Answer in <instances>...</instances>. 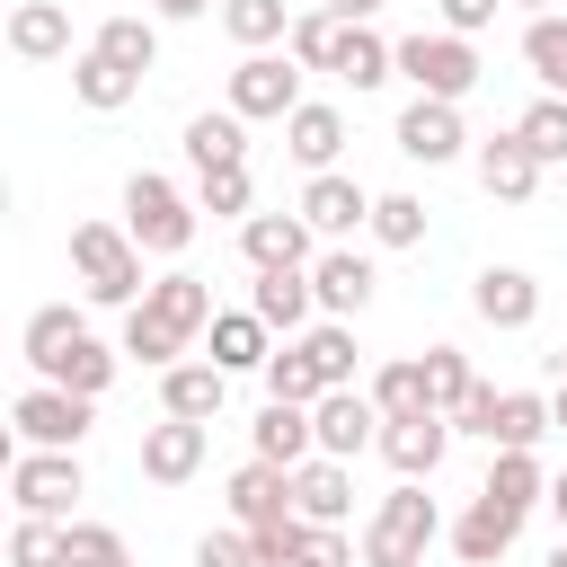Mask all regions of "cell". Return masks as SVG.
I'll return each mask as SVG.
<instances>
[{
    "label": "cell",
    "mask_w": 567,
    "mask_h": 567,
    "mask_svg": "<svg viewBox=\"0 0 567 567\" xmlns=\"http://www.w3.org/2000/svg\"><path fill=\"white\" fill-rule=\"evenodd\" d=\"M213 328V284L204 275H151V292L124 310V354L133 363H151V372H168V363H186V346Z\"/></svg>",
    "instance_id": "6da1fadb"
},
{
    "label": "cell",
    "mask_w": 567,
    "mask_h": 567,
    "mask_svg": "<svg viewBox=\"0 0 567 567\" xmlns=\"http://www.w3.org/2000/svg\"><path fill=\"white\" fill-rule=\"evenodd\" d=\"M142 257H151V248H142L124 221H80V230H71V275H80V292H89L97 310H133V301L151 292Z\"/></svg>",
    "instance_id": "7a4b0ae2"
},
{
    "label": "cell",
    "mask_w": 567,
    "mask_h": 567,
    "mask_svg": "<svg viewBox=\"0 0 567 567\" xmlns=\"http://www.w3.org/2000/svg\"><path fill=\"white\" fill-rule=\"evenodd\" d=\"M434 540H443V514H434L425 478H399L363 523V567H425Z\"/></svg>",
    "instance_id": "3957f363"
},
{
    "label": "cell",
    "mask_w": 567,
    "mask_h": 567,
    "mask_svg": "<svg viewBox=\"0 0 567 567\" xmlns=\"http://www.w3.org/2000/svg\"><path fill=\"white\" fill-rule=\"evenodd\" d=\"M195 195H177L159 168H133L124 177V230L151 248V257H186V239H195Z\"/></svg>",
    "instance_id": "277c9868"
},
{
    "label": "cell",
    "mask_w": 567,
    "mask_h": 567,
    "mask_svg": "<svg viewBox=\"0 0 567 567\" xmlns=\"http://www.w3.org/2000/svg\"><path fill=\"white\" fill-rule=\"evenodd\" d=\"M399 80H408L416 97H452V106H461V97L478 89V44L452 35V27H434V35L416 27V35H399Z\"/></svg>",
    "instance_id": "5b68a950"
},
{
    "label": "cell",
    "mask_w": 567,
    "mask_h": 567,
    "mask_svg": "<svg viewBox=\"0 0 567 567\" xmlns=\"http://www.w3.org/2000/svg\"><path fill=\"white\" fill-rule=\"evenodd\" d=\"M9 425H18V443H35V452H80L89 425H97V399H80V390H62V381H35V390H18Z\"/></svg>",
    "instance_id": "8992f818"
},
{
    "label": "cell",
    "mask_w": 567,
    "mask_h": 567,
    "mask_svg": "<svg viewBox=\"0 0 567 567\" xmlns=\"http://www.w3.org/2000/svg\"><path fill=\"white\" fill-rule=\"evenodd\" d=\"M9 496H18V514L71 523V505L89 496V470H80V452H35V443H18V452H9Z\"/></svg>",
    "instance_id": "52a82bcc"
},
{
    "label": "cell",
    "mask_w": 567,
    "mask_h": 567,
    "mask_svg": "<svg viewBox=\"0 0 567 567\" xmlns=\"http://www.w3.org/2000/svg\"><path fill=\"white\" fill-rule=\"evenodd\" d=\"M221 106H239L248 124H284V115L301 106V62H292V53H239Z\"/></svg>",
    "instance_id": "ba28073f"
},
{
    "label": "cell",
    "mask_w": 567,
    "mask_h": 567,
    "mask_svg": "<svg viewBox=\"0 0 567 567\" xmlns=\"http://www.w3.org/2000/svg\"><path fill=\"white\" fill-rule=\"evenodd\" d=\"M319 239H354V230H372V195H363V177H346V168H319L310 186H301V204H292Z\"/></svg>",
    "instance_id": "9c48e42d"
},
{
    "label": "cell",
    "mask_w": 567,
    "mask_h": 567,
    "mask_svg": "<svg viewBox=\"0 0 567 567\" xmlns=\"http://www.w3.org/2000/svg\"><path fill=\"white\" fill-rule=\"evenodd\" d=\"M399 478H434L443 470V452H452V416L443 408H425V416H381V443H372Z\"/></svg>",
    "instance_id": "30bf717a"
},
{
    "label": "cell",
    "mask_w": 567,
    "mask_h": 567,
    "mask_svg": "<svg viewBox=\"0 0 567 567\" xmlns=\"http://www.w3.org/2000/svg\"><path fill=\"white\" fill-rule=\"evenodd\" d=\"M204 443H213V425L159 408V425H142V478H151V487H186V478L204 470Z\"/></svg>",
    "instance_id": "8fae6325"
},
{
    "label": "cell",
    "mask_w": 567,
    "mask_h": 567,
    "mask_svg": "<svg viewBox=\"0 0 567 567\" xmlns=\"http://www.w3.org/2000/svg\"><path fill=\"white\" fill-rule=\"evenodd\" d=\"M372 284H381V275H372V257H363V248H346V239H328V248L310 257V292H319V310H328V319H354V310L372 301Z\"/></svg>",
    "instance_id": "7c38bea8"
},
{
    "label": "cell",
    "mask_w": 567,
    "mask_h": 567,
    "mask_svg": "<svg viewBox=\"0 0 567 567\" xmlns=\"http://www.w3.org/2000/svg\"><path fill=\"white\" fill-rule=\"evenodd\" d=\"M461 142H470V133H461V106H452V97H408V106H399V151H408V159L443 168V159H461Z\"/></svg>",
    "instance_id": "4fadbf2b"
},
{
    "label": "cell",
    "mask_w": 567,
    "mask_h": 567,
    "mask_svg": "<svg viewBox=\"0 0 567 567\" xmlns=\"http://www.w3.org/2000/svg\"><path fill=\"white\" fill-rule=\"evenodd\" d=\"M248 310H257L275 337H301V328H310V310H319V292H310V266H257V284H248Z\"/></svg>",
    "instance_id": "5bb4252c"
},
{
    "label": "cell",
    "mask_w": 567,
    "mask_h": 567,
    "mask_svg": "<svg viewBox=\"0 0 567 567\" xmlns=\"http://www.w3.org/2000/svg\"><path fill=\"white\" fill-rule=\"evenodd\" d=\"M310 425H319V452H328V461H354L363 443H381V408H372V390H328V399L310 408Z\"/></svg>",
    "instance_id": "9a60e30c"
},
{
    "label": "cell",
    "mask_w": 567,
    "mask_h": 567,
    "mask_svg": "<svg viewBox=\"0 0 567 567\" xmlns=\"http://www.w3.org/2000/svg\"><path fill=\"white\" fill-rule=\"evenodd\" d=\"M230 514H239V532H257V523H284V514H301V505H292V470H284V461H257V452H248V461L230 470Z\"/></svg>",
    "instance_id": "2e32d148"
},
{
    "label": "cell",
    "mask_w": 567,
    "mask_h": 567,
    "mask_svg": "<svg viewBox=\"0 0 567 567\" xmlns=\"http://www.w3.org/2000/svg\"><path fill=\"white\" fill-rule=\"evenodd\" d=\"M239 257L248 266H310L319 257V230L301 213H248L239 221Z\"/></svg>",
    "instance_id": "e0dca14e"
},
{
    "label": "cell",
    "mask_w": 567,
    "mask_h": 567,
    "mask_svg": "<svg viewBox=\"0 0 567 567\" xmlns=\"http://www.w3.org/2000/svg\"><path fill=\"white\" fill-rule=\"evenodd\" d=\"M470 310H478L487 328H532V319H540V275H523V266H478Z\"/></svg>",
    "instance_id": "ac0fdd59"
},
{
    "label": "cell",
    "mask_w": 567,
    "mask_h": 567,
    "mask_svg": "<svg viewBox=\"0 0 567 567\" xmlns=\"http://www.w3.org/2000/svg\"><path fill=\"white\" fill-rule=\"evenodd\" d=\"M292 505H301L310 523H346V514H354V461L310 452V461L292 470Z\"/></svg>",
    "instance_id": "d6986e66"
},
{
    "label": "cell",
    "mask_w": 567,
    "mask_h": 567,
    "mask_svg": "<svg viewBox=\"0 0 567 567\" xmlns=\"http://www.w3.org/2000/svg\"><path fill=\"white\" fill-rule=\"evenodd\" d=\"M9 53L18 62H62L71 53V9L62 0H18L9 9Z\"/></svg>",
    "instance_id": "ffe728a7"
},
{
    "label": "cell",
    "mask_w": 567,
    "mask_h": 567,
    "mask_svg": "<svg viewBox=\"0 0 567 567\" xmlns=\"http://www.w3.org/2000/svg\"><path fill=\"white\" fill-rule=\"evenodd\" d=\"M284 151L319 177V168H337V151H346V115L337 106H319V97H301L292 115H284Z\"/></svg>",
    "instance_id": "44dd1931"
},
{
    "label": "cell",
    "mask_w": 567,
    "mask_h": 567,
    "mask_svg": "<svg viewBox=\"0 0 567 567\" xmlns=\"http://www.w3.org/2000/svg\"><path fill=\"white\" fill-rule=\"evenodd\" d=\"M478 186H487L496 204H523V195L540 186V159H532V142H523V133H487V142H478Z\"/></svg>",
    "instance_id": "7402d4cb"
},
{
    "label": "cell",
    "mask_w": 567,
    "mask_h": 567,
    "mask_svg": "<svg viewBox=\"0 0 567 567\" xmlns=\"http://www.w3.org/2000/svg\"><path fill=\"white\" fill-rule=\"evenodd\" d=\"M221 399H230V372H221V363H168V372H159V408H168V416L213 425Z\"/></svg>",
    "instance_id": "603a6c76"
},
{
    "label": "cell",
    "mask_w": 567,
    "mask_h": 567,
    "mask_svg": "<svg viewBox=\"0 0 567 567\" xmlns=\"http://www.w3.org/2000/svg\"><path fill=\"white\" fill-rule=\"evenodd\" d=\"M248 443H257V461H284V470H301V461L319 452V425H310V408H292V399H266V416L248 425Z\"/></svg>",
    "instance_id": "cb8c5ba5"
},
{
    "label": "cell",
    "mask_w": 567,
    "mask_h": 567,
    "mask_svg": "<svg viewBox=\"0 0 567 567\" xmlns=\"http://www.w3.org/2000/svg\"><path fill=\"white\" fill-rule=\"evenodd\" d=\"M514 540H523V514H505L496 496H478V505L452 523V549H461V567H496Z\"/></svg>",
    "instance_id": "d4e9b609"
},
{
    "label": "cell",
    "mask_w": 567,
    "mask_h": 567,
    "mask_svg": "<svg viewBox=\"0 0 567 567\" xmlns=\"http://www.w3.org/2000/svg\"><path fill=\"white\" fill-rule=\"evenodd\" d=\"M71 97L97 106V115H115V106L142 97V71H124V62H106L97 44H80V53H71Z\"/></svg>",
    "instance_id": "484cf974"
},
{
    "label": "cell",
    "mask_w": 567,
    "mask_h": 567,
    "mask_svg": "<svg viewBox=\"0 0 567 567\" xmlns=\"http://www.w3.org/2000/svg\"><path fill=\"white\" fill-rule=\"evenodd\" d=\"M213 363L221 372H266V354H275V328L257 319V310H213Z\"/></svg>",
    "instance_id": "4316f807"
},
{
    "label": "cell",
    "mask_w": 567,
    "mask_h": 567,
    "mask_svg": "<svg viewBox=\"0 0 567 567\" xmlns=\"http://www.w3.org/2000/svg\"><path fill=\"white\" fill-rule=\"evenodd\" d=\"M186 159H195V168H230V159H248V115H239V106H204V115H186Z\"/></svg>",
    "instance_id": "83f0119b"
},
{
    "label": "cell",
    "mask_w": 567,
    "mask_h": 567,
    "mask_svg": "<svg viewBox=\"0 0 567 567\" xmlns=\"http://www.w3.org/2000/svg\"><path fill=\"white\" fill-rule=\"evenodd\" d=\"M89 337V319L71 310V301H44L35 319H27V363H35V381H53L62 363H71V346Z\"/></svg>",
    "instance_id": "f1b7e54d"
},
{
    "label": "cell",
    "mask_w": 567,
    "mask_h": 567,
    "mask_svg": "<svg viewBox=\"0 0 567 567\" xmlns=\"http://www.w3.org/2000/svg\"><path fill=\"white\" fill-rule=\"evenodd\" d=\"M390 71H399V44H390L381 27H346V35H337V80H346V89H381Z\"/></svg>",
    "instance_id": "f546056e"
},
{
    "label": "cell",
    "mask_w": 567,
    "mask_h": 567,
    "mask_svg": "<svg viewBox=\"0 0 567 567\" xmlns=\"http://www.w3.org/2000/svg\"><path fill=\"white\" fill-rule=\"evenodd\" d=\"M266 399H292V408H319V399H328V372L310 363L301 337H284V346L266 354Z\"/></svg>",
    "instance_id": "4dcf8cb0"
},
{
    "label": "cell",
    "mask_w": 567,
    "mask_h": 567,
    "mask_svg": "<svg viewBox=\"0 0 567 567\" xmlns=\"http://www.w3.org/2000/svg\"><path fill=\"white\" fill-rule=\"evenodd\" d=\"M478 496H496L505 514L549 505V470H540V452H496V470H487V487H478Z\"/></svg>",
    "instance_id": "1f68e13d"
},
{
    "label": "cell",
    "mask_w": 567,
    "mask_h": 567,
    "mask_svg": "<svg viewBox=\"0 0 567 567\" xmlns=\"http://www.w3.org/2000/svg\"><path fill=\"white\" fill-rule=\"evenodd\" d=\"M540 434H558V408L540 390H505L496 408V452H540Z\"/></svg>",
    "instance_id": "d6a6232c"
},
{
    "label": "cell",
    "mask_w": 567,
    "mask_h": 567,
    "mask_svg": "<svg viewBox=\"0 0 567 567\" xmlns=\"http://www.w3.org/2000/svg\"><path fill=\"white\" fill-rule=\"evenodd\" d=\"M9 567H71V523L18 514V523H9Z\"/></svg>",
    "instance_id": "836d02e7"
},
{
    "label": "cell",
    "mask_w": 567,
    "mask_h": 567,
    "mask_svg": "<svg viewBox=\"0 0 567 567\" xmlns=\"http://www.w3.org/2000/svg\"><path fill=\"white\" fill-rule=\"evenodd\" d=\"M221 27H230V44L266 53V44L292 35V9H284V0H221Z\"/></svg>",
    "instance_id": "e575fe53"
},
{
    "label": "cell",
    "mask_w": 567,
    "mask_h": 567,
    "mask_svg": "<svg viewBox=\"0 0 567 567\" xmlns=\"http://www.w3.org/2000/svg\"><path fill=\"white\" fill-rule=\"evenodd\" d=\"M523 62H532V80H540L549 97H567V18H558V9L523 27Z\"/></svg>",
    "instance_id": "d590c367"
},
{
    "label": "cell",
    "mask_w": 567,
    "mask_h": 567,
    "mask_svg": "<svg viewBox=\"0 0 567 567\" xmlns=\"http://www.w3.org/2000/svg\"><path fill=\"white\" fill-rule=\"evenodd\" d=\"M372 408H381V416H425V408H434V399H425V363H416V354L381 363V372H372Z\"/></svg>",
    "instance_id": "8d00e7d4"
},
{
    "label": "cell",
    "mask_w": 567,
    "mask_h": 567,
    "mask_svg": "<svg viewBox=\"0 0 567 567\" xmlns=\"http://www.w3.org/2000/svg\"><path fill=\"white\" fill-rule=\"evenodd\" d=\"M514 133L532 142V159H540V168H567V97H549V89H540V97L523 106V124H514Z\"/></svg>",
    "instance_id": "74e56055"
},
{
    "label": "cell",
    "mask_w": 567,
    "mask_h": 567,
    "mask_svg": "<svg viewBox=\"0 0 567 567\" xmlns=\"http://www.w3.org/2000/svg\"><path fill=\"white\" fill-rule=\"evenodd\" d=\"M89 44H97L106 62H124V71H151V62H159V27H151V18H106Z\"/></svg>",
    "instance_id": "f35d334b"
},
{
    "label": "cell",
    "mask_w": 567,
    "mask_h": 567,
    "mask_svg": "<svg viewBox=\"0 0 567 567\" xmlns=\"http://www.w3.org/2000/svg\"><path fill=\"white\" fill-rule=\"evenodd\" d=\"M248 159H230V168H195V204L213 213V221H248Z\"/></svg>",
    "instance_id": "ab89813d"
},
{
    "label": "cell",
    "mask_w": 567,
    "mask_h": 567,
    "mask_svg": "<svg viewBox=\"0 0 567 567\" xmlns=\"http://www.w3.org/2000/svg\"><path fill=\"white\" fill-rule=\"evenodd\" d=\"M301 346L328 372V390H354V319H319V328H301Z\"/></svg>",
    "instance_id": "60d3db41"
},
{
    "label": "cell",
    "mask_w": 567,
    "mask_h": 567,
    "mask_svg": "<svg viewBox=\"0 0 567 567\" xmlns=\"http://www.w3.org/2000/svg\"><path fill=\"white\" fill-rule=\"evenodd\" d=\"M416 363H425V399H434L443 416H452V408L478 390V372H470V354H461V346H425Z\"/></svg>",
    "instance_id": "b9f144b4"
},
{
    "label": "cell",
    "mask_w": 567,
    "mask_h": 567,
    "mask_svg": "<svg viewBox=\"0 0 567 567\" xmlns=\"http://www.w3.org/2000/svg\"><path fill=\"white\" fill-rule=\"evenodd\" d=\"M337 35H346V18H328V9H310V18H292V35H284V53H292L301 71H337Z\"/></svg>",
    "instance_id": "7bdbcfd3"
},
{
    "label": "cell",
    "mask_w": 567,
    "mask_h": 567,
    "mask_svg": "<svg viewBox=\"0 0 567 567\" xmlns=\"http://www.w3.org/2000/svg\"><path fill=\"white\" fill-rule=\"evenodd\" d=\"M372 239L381 248H416L425 239V204L416 195H372Z\"/></svg>",
    "instance_id": "ee69618b"
},
{
    "label": "cell",
    "mask_w": 567,
    "mask_h": 567,
    "mask_svg": "<svg viewBox=\"0 0 567 567\" xmlns=\"http://www.w3.org/2000/svg\"><path fill=\"white\" fill-rule=\"evenodd\" d=\"M71 567H133V549H124V532H115V523L71 514Z\"/></svg>",
    "instance_id": "f6af8a7d"
},
{
    "label": "cell",
    "mask_w": 567,
    "mask_h": 567,
    "mask_svg": "<svg viewBox=\"0 0 567 567\" xmlns=\"http://www.w3.org/2000/svg\"><path fill=\"white\" fill-rule=\"evenodd\" d=\"M301 523H310V514H301ZM292 567H354V540H346V523H310Z\"/></svg>",
    "instance_id": "bcb514c9"
},
{
    "label": "cell",
    "mask_w": 567,
    "mask_h": 567,
    "mask_svg": "<svg viewBox=\"0 0 567 567\" xmlns=\"http://www.w3.org/2000/svg\"><path fill=\"white\" fill-rule=\"evenodd\" d=\"M496 408H505V390H496V381H478V390L452 408V434H478V443H496Z\"/></svg>",
    "instance_id": "7dc6e473"
},
{
    "label": "cell",
    "mask_w": 567,
    "mask_h": 567,
    "mask_svg": "<svg viewBox=\"0 0 567 567\" xmlns=\"http://www.w3.org/2000/svg\"><path fill=\"white\" fill-rule=\"evenodd\" d=\"M301 532H310L301 514H284V523H257V532H248V540H257V567H292V558H301Z\"/></svg>",
    "instance_id": "c3c4849f"
},
{
    "label": "cell",
    "mask_w": 567,
    "mask_h": 567,
    "mask_svg": "<svg viewBox=\"0 0 567 567\" xmlns=\"http://www.w3.org/2000/svg\"><path fill=\"white\" fill-rule=\"evenodd\" d=\"M195 567H257V540L248 532H204L195 540Z\"/></svg>",
    "instance_id": "681fc988"
},
{
    "label": "cell",
    "mask_w": 567,
    "mask_h": 567,
    "mask_svg": "<svg viewBox=\"0 0 567 567\" xmlns=\"http://www.w3.org/2000/svg\"><path fill=\"white\" fill-rule=\"evenodd\" d=\"M496 9L505 0H443V27L452 35H478V27H496Z\"/></svg>",
    "instance_id": "f907efd6"
},
{
    "label": "cell",
    "mask_w": 567,
    "mask_h": 567,
    "mask_svg": "<svg viewBox=\"0 0 567 567\" xmlns=\"http://www.w3.org/2000/svg\"><path fill=\"white\" fill-rule=\"evenodd\" d=\"M328 18H346V27H372V9H390V0H319Z\"/></svg>",
    "instance_id": "816d5d0a"
},
{
    "label": "cell",
    "mask_w": 567,
    "mask_h": 567,
    "mask_svg": "<svg viewBox=\"0 0 567 567\" xmlns=\"http://www.w3.org/2000/svg\"><path fill=\"white\" fill-rule=\"evenodd\" d=\"M151 9H159V18H204L213 0H151Z\"/></svg>",
    "instance_id": "f5cc1de1"
},
{
    "label": "cell",
    "mask_w": 567,
    "mask_h": 567,
    "mask_svg": "<svg viewBox=\"0 0 567 567\" xmlns=\"http://www.w3.org/2000/svg\"><path fill=\"white\" fill-rule=\"evenodd\" d=\"M549 514H558V532H567V470L549 478Z\"/></svg>",
    "instance_id": "db71d44e"
},
{
    "label": "cell",
    "mask_w": 567,
    "mask_h": 567,
    "mask_svg": "<svg viewBox=\"0 0 567 567\" xmlns=\"http://www.w3.org/2000/svg\"><path fill=\"white\" fill-rule=\"evenodd\" d=\"M549 408H558V434H567V381H558V399H549Z\"/></svg>",
    "instance_id": "11a10c76"
},
{
    "label": "cell",
    "mask_w": 567,
    "mask_h": 567,
    "mask_svg": "<svg viewBox=\"0 0 567 567\" xmlns=\"http://www.w3.org/2000/svg\"><path fill=\"white\" fill-rule=\"evenodd\" d=\"M523 9H532V18H549V0H523Z\"/></svg>",
    "instance_id": "9f6ffc18"
}]
</instances>
